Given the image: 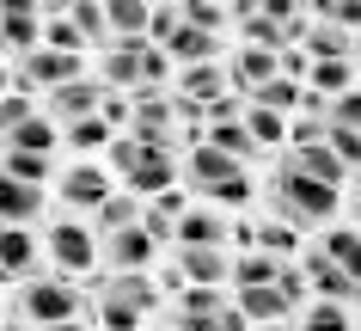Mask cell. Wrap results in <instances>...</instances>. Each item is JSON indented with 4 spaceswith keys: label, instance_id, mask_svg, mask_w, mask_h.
Segmentation results:
<instances>
[{
    "label": "cell",
    "instance_id": "1",
    "mask_svg": "<svg viewBox=\"0 0 361 331\" xmlns=\"http://www.w3.org/2000/svg\"><path fill=\"white\" fill-rule=\"evenodd\" d=\"M264 209L276 221H288L294 234H324V227H337V215H343V191L306 178L294 166V154L282 148V154L269 160V178H264Z\"/></svg>",
    "mask_w": 361,
    "mask_h": 331
},
{
    "label": "cell",
    "instance_id": "2",
    "mask_svg": "<svg viewBox=\"0 0 361 331\" xmlns=\"http://www.w3.org/2000/svg\"><path fill=\"white\" fill-rule=\"evenodd\" d=\"M80 319H92V289H80V282H68L56 270L19 282L13 301H6V325L13 331H49V325H80Z\"/></svg>",
    "mask_w": 361,
    "mask_h": 331
},
{
    "label": "cell",
    "instance_id": "3",
    "mask_svg": "<svg viewBox=\"0 0 361 331\" xmlns=\"http://www.w3.org/2000/svg\"><path fill=\"white\" fill-rule=\"evenodd\" d=\"M104 166L123 178V191L153 203V196L178 191V148L171 141H141V136H116L104 148Z\"/></svg>",
    "mask_w": 361,
    "mask_h": 331
},
{
    "label": "cell",
    "instance_id": "4",
    "mask_svg": "<svg viewBox=\"0 0 361 331\" xmlns=\"http://www.w3.org/2000/svg\"><path fill=\"white\" fill-rule=\"evenodd\" d=\"M43 258H49V270L68 276V282H92L98 276L92 221H80V215H49V227H43Z\"/></svg>",
    "mask_w": 361,
    "mask_h": 331
},
{
    "label": "cell",
    "instance_id": "5",
    "mask_svg": "<svg viewBox=\"0 0 361 331\" xmlns=\"http://www.w3.org/2000/svg\"><path fill=\"white\" fill-rule=\"evenodd\" d=\"M159 331H251L227 289H184L159 307Z\"/></svg>",
    "mask_w": 361,
    "mask_h": 331
},
{
    "label": "cell",
    "instance_id": "6",
    "mask_svg": "<svg viewBox=\"0 0 361 331\" xmlns=\"http://www.w3.org/2000/svg\"><path fill=\"white\" fill-rule=\"evenodd\" d=\"M111 196H116V184H111L104 160H68L49 203H56V215H98V203H111Z\"/></svg>",
    "mask_w": 361,
    "mask_h": 331
},
{
    "label": "cell",
    "instance_id": "7",
    "mask_svg": "<svg viewBox=\"0 0 361 331\" xmlns=\"http://www.w3.org/2000/svg\"><path fill=\"white\" fill-rule=\"evenodd\" d=\"M166 258V246L135 221V227H123V234H104L98 239V270L104 276H141V270H153Z\"/></svg>",
    "mask_w": 361,
    "mask_h": 331
},
{
    "label": "cell",
    "instance_id": "8",
    "mask_svg": "<svg viewBox=\"0 0 361 331\" xmlns=\"http://www.w3.org/2000/svg\"><path fill=\"white\" fill-rule=\"evenodd\" d=\"M68 80H86L80 74V56H56V49H31V56H19L13 61V92H37V98H49L56 86H68Z\"/></svg>",
    "mask_w": 361,
    "mask_h": 331
},
{
    "label": "cell",
    "instance_id": "9",
    "mask_svg": "<svg viewBox=\"0 0 361 331\" xmlns=\"http://www.w3.org/2000/svg\"><path fill=\"white\" fill-rule=\"evenodd\" d=\"M43 49V0H0V56Z\"/></svg>",
    "mask_w": 361,
    "mask_h": 331
},
{
    "label": "cell",
    "instance_id": "10",
    "mask_svg": "<svg viewBox=\"0 0 361 331\" xmlns=\"http://www.w3.org/2000/svg\"><path fill=\"white\" fill-rule=\"evenodd\" d=\"M43 239L31 227H0V289H19L31 276H43Z\"/></svg>",
    "mask_w": 361,
    "mask_h": 331
},
{
    "label": "cell",
    "instance_id": "11",
    "mask_svg": "<svg viewBox=\"0 0 361 331\" xmlns=\"http://www.w3.org/2000/svg\"><path fill=\"white\" fill-rule=\"evenodd\" d=\"M221 68H227V92H233V98H245V104L264 92L276 74H282V61L269 56V49H245V43H239V49H233Z\"/></svg>",
    "mask_w": 361,
    "mask_h": 331
},
{
    "label": "cell",
    "instance_id": "12",
    "mask_svg": "<svg viewBox=\"0 0 361 331\" xmlns=\"http://www.w3.org/2000/svg\"><path fill=\"white\" fill-rule=\"evenodd\" d=\"M92 294H104V301H123L129 313H141V319H153V313L166 307V294H159V282H153V270L141 276H92Z\"/></svg>",
    "mask_w": 361,
    "mask_h": 331
},
{
    "label": "cell",
    "instance_id": "13",
    "mask_svg": "<svg viewBox=\"0 0 361 331\" xmlns=\"http://www.w3.org/2000/svg\"><path fill=\"white\" fill-rule=\"evenodd\" d=\"M43 215H56L49 191H37V184H19L13 172H0V227H37Z\"/></svg>",
    "mask_w": 361,
    "mask_h": 331
},
{
    "label": "cell",
    "instance_id": "14",
    "mask_svg": "<svg viewBox=\"0 0 361 331\" xmlns=\"http://www.w3.org/2000/svg\"><path fill=\"white\" fill-rule=\"evenodd\" d=\"M171 129H178L171 86H166V92H129V136H141V141H171Z\"/></svg>",
    "mask_w": 361,
    "mask_h": 331
},
{
    "label": "cell",
    "instance_id": "15",
    "mask_svg": "<svg viewBox=\"0 0 361 331\" xmlns=\"http://www.w3.org/2000/svg\"><path fill=\"white\" fill-rule=\"evenodd\" d=\"M171 258L184 264L190 289H227L233 282V252L227 246H171Z\"/></svg>",
    "mask_w": 361,
    "mask_h": 331
},
{
    "label": "cell",
    "instance_id": "16",
    "mask_svg": "<svg viewBox=\"0 0 361 331\" xmlns=\"http://www.w3.org/2000/svg\"><path fill=\"white\" fill-rule=\"evenodd\" d=\"M56 148H61V123L49 111H31L25 123L0 129V154H49L56 160Z\"/></svg>",
    "mask_w": 361,
    "mask_h": 331
},
{
    "label": "cell",
    "instance_id": "17",
    "mask_svg": "<svg viewBox=\"0 0 361 331\" xmlns=\"http://www.w3.org/2000/svg\"><path fill=\"white\" fill-rule=\"evenodd\" d=\"M233 31H239L245 49H269V56H282V49H288L282 25L264 13V0H233Z\"/></svg>",
    "mask_w": 361,
    "mask_h": 331
},
{
    "label": "cell",
    "instance_id": "18",
    "mask_svg": "<svg viewBox=\"0 0 361 331\" xmlns=\"http://www.w3.org/2000/svg\"><path fill=\"white\" fill-rule=\"evenodd\" d=\"M98 104H104V86H98V80H68V86H56V92L43 98V111H49L56 123L98 117Z\"/></svg>",
    "mask_w": 361,
    "mask_h": 331
},
{
    "label": "cell",
    "instance_id": "19",
    "mask_svg": "<svg viewBox=\"0 0 361 331\" xmlns=\"http://www.w3.org/2000/svg\"><path fill=\"white\" fill-rule=\"evenodd\" d=\"M171 246H227V215L209 209V203H190V209L178 215Z\"/></svg>",
    "mask_w": 361,
    "mask_h": 331
},
{
    "label": "cell",
    "instance_id": "20",
    "mask_svg": "<svg viewBox=\"0 0 361 331\" xmlns=\"http://www.w3.org/2000/svg\"><path fill=\"white\" fill-rule=\"evenodd\" d=\"M166 61L171 68H202V61H227V56H221V37L196 31V25H178L166 37Z\"/></svg>",
    "mask_w": 361,
    "mask_h": 331
},
{
    "label": "cell",
    "instance_id": "21",
    "mask_svg": "<svg viewBox=\"0 0 361 331\" xmlns=\"http://www.w3.org/2000/svg\"><path fill=\"white\" fill-rule=\"evenodd\" d=\"M257 221V252H269V258H282V264H294V258L306 252V234H294L288 221H276V215H251Z\"/></svg>",
    "mask_w": 361,
    "mask_h": 331
},
{
    "label": "cell",
    "instance_id": "22",
    "mask_svg": "<svg viewBox=\"0 0 361 331\" xmlns=\"http://www.w3.org/2000/svg\"><path fill=\"white\" fill-rule=\"evenodd\" d=\"M68 19H74V31L86 37V49H98V56L116 43V37H111V6H104V0H74V6H68Z\"/></svg>",
    "mask_w": 361,
    "mask_h": 331
},
{
    "label": "cell",
    "instance_id": "23",
    "mask_svg": "<svg viewBox=\"0 0 361 331\" xmlns=\"http://www.w3.org/2000/svg\"><path fill=\"white\" fill-rule=\"evenodd\" d=\"M312 246H319L343 276H355V282H361V227H324Z\"/></svg>",
    "mask_w": 361,
    "mask_h": 331
},
{
    "label": "cell",
    "instance_id": "24",
    "mask_svg": "<svg viewBox=\"0 0 361 331\" xmlns=\"http://www.w3.org/2000/svg\"><path fill=\"white\" fill-rule=\"evenodd\" d=\"M61 141H68V154L92 160V154H104V148L116 141V129L104 117H80V123H61Z\"/></svg>",
    "mask_w": 361,
    "mask_h": 331
},
{
    "label": "cell",
    "instance_id": "25",
    "mask_svg": "<svg viewBox=\"0 0 361 331\" xmlns=\"http://www.w3.org/2000/svg\"><path fill=\"white\" fill-rule=\"evenodd\" d=\"M276 276H282V258H269V252H239V258H233L227 294H239V289H269Z\"/></svg>",
    "mask_w": 361,
    "mask_h": 331
},
{
    "label": "cell",
    "instance_id": "26",
    "mask_svg": "<svg viewBox=\"0 0 361 331\" xmlns=\"http://www.w3.org/2000/svg\"><path fill=\"white\" fill-rule=\"evenodd\" d=\"M294 325L300 331H355V307H343V301H306L300 313H294Z\"/></svg>",
    "mask_w": 361,
    "mask_h": 331
},
{
    "label": "cell",
    "instance_id": "27",
    "mask_svg": "<svg viewBox=\"0 0 361 331\" xmlns=\"http://www.w3.org/2000/svg\"><path fill=\"white\" fill-rule=\"evenodd\" d=\"M306 86H312L319 98H343L349 86H355V61H343V56L312 61V68H306Z\"/></svg>",
    "mask_w": 361,
    "mask_h": 331
},
{
    "label": "cell",
    "instance_id": "28",
    "mask_svg": "<svg viewBox=\"0 0 361 331\" xmlns=\"http://www.w3.org/2000/svg\"><path fill=\"white\" fill-rule=\"evenodd\" d=\"M141 209H147L141 196L116 191L111 203H98V215H92V234H98V239H104V234H123V227H135V221H141Z\"/></svg>",
    "mask_w": 361,
    "mask_h": 331
},
{
    "label": "cell",
    "instance_id": "29",
    "mask_svg": "<svg viewBox=\"0 0 361 331\" xmlns=\"http://www.w3.org/2000/svg\"><path fill=\"white\" fill-rule=\"evenodd\" d=\"M209 148H214V154H227V160H239V166H245V160H257V154H264V148L251 141L245 117H239V123H209Z\"/></svg>",
    "mask_w": 361,
    "mask_h": 331
},
{
    "label": "cell",
    "instance_id": "30",
    "mask_svg": "<svg viewBox=\"0 0 361 331\" xmlns=\"http://www.w3.org/2000/svg\"><path fill=\"white\" fill-rule=\"evenodd\" d=\"M0 172H13L19 184H37V191H49L61 178V166L49 154H0Z\"/></svg>",
    "mask_w": 361,
    "mask_h": 331
},
{
    "label": "cell",
    "instance_id": "31",
    "mask_svg": "<svg viewBox=\"0 0 361 331\" xmlns=\"http://www.w3.org/2000/svg\"><path fill=\"white\" fill-rule=\"evenodd\" d=\"M43 49H56V56H80L86 49V37L74 31V19L61 6H43Z\"/></svg>",
    "mask_w": 361,
    "mask_h": 331
},
{
    "label": "cell",
    "instance_id": "32",
    "mask_svg": "<svg viewBox=\"0 0 361 331\" xmlns=\"http://www.w3.org/2000/svg\"><path fill=\"white\" fill-rule=\"evenodd\" d=\"M147 25H153V6L147 0H111V37H147Z\"/></svg>",
    "mask_w": 361,
    "mask_h": 331
},
{
    "label": "cell",
    "instance_id": "33",
    "mask_svg": "<svg viewBox=\"0 0 361 331\" xmlns=\"http://www.w3.org/2000/svg\"><path fill=\"white\" fill-rule=\"evenodd\" d=\"M184 25L209 31V37H227L233 31V0L227 6H221V0H184Z\"/></svg>",
    "mask_w": 361,
    "mask_h": 331
},
{
    "label": "cell",
    "instance_id": "34",
    "mask_svg": "<svg viewBox=\"0 0 361 331\" xmlns=\"http://www.w3.org/2000/svg\"><path fill=\"white\" fill-rule=\"evenodd\" d=\"M245 129H251L257 148H288V117H276L264 104H245Z\"/></svg>",
    "mask_w": 361,
    "mask_h": 331
},
{
    "label": "cell",
    "instance_id": "35",
    "mask_svg": "<svg viewBox=\"0 0 361 331\" xmlns=\"http://www.w3.org/2000/svg\"><path fill=\"white\" fill-rule=\"evenodd\" d=\"M300 98H306V86H300V80H282V74H276V80L264 86V92L251 98V104H264V111H276V117H294V111H300Z\"/></svg>",
    "mask_w": 361,
    "mask_h": 331
},
{
    "label": "cell",
    "instance_id": "36",
    "mask_svg": "<svg viewBox=\"0 0 361 331\" xmlns=\"http://www.w3.org/2000/svg\"><path fill=\"white\" fill-rule=\"evenodd\" d=\"M312 19H319V25H337V31H349V37H361V0H319Z\"/></svg>",
    "mask_w": 361,
    "mask_h": 331
},
{
    "label": "cell",
    "instance_id": "37",
    "mask_svg": "<svg viewBox=\"0 0 361 331\" xmlns=\"http://www.w3.org/2000/svg\"><path fill=\"white\" fill-rule=\"evenodd\" d=\"M324 148L349 166V172H361V136L355 129H337V123H324Z\"/></svg>",
    "mask_w": 361,
    "mask_h": 331
},
{
    "label": "cell",
    "instance_id": "38",
    "mask_svg": "<svg viewBox=\"0 0 361 331\" xmlns=\"http://www.w3.org/2000/svg\"><path fill=\"white\" fill-rule=\"evenodd\" d=\"M92 319L104 331H135V325H141V313H129L123 301H104V294H92Z\"/></svg>",
    "mask_w": 361,
    "mask_h": 331
},
{
    "label": "cell",
    "instance_id": "39",
    "mask_svg": "<svg viewBox=\"0 0 361 331\" xmlns=\"http://www.w3.org/2000/svg\"><path fill=\"white\" fill-rule=\"evenodd\" d=\"M324 123H337V129H355V136H361V86H349L343 98H331Z\"/></svg>",
    "mask_w": 361,
    "mask_h": 331
},
{
    "label": "cell",
    "instance_id": "40",
    "mask_svg": "<svg viewBox=\"0 0 361 331\" xmlns=\"http://www.w3.org/2000/svg\"><path fill=\"white\" fill-rule=\"evenodd\" d=\"M276 289H282V301L294 313L306 307V301H312V289H306V276H300V264H282V276H276Z\"/></svg>",
    "mask_w": 361,
    "mask_h": 331
},
{
    "label": "cell",
    "instance_id": "41",
    "mask_svg": "<svg viewBox=\"0 0 361 331\" xmlns=\"http://www.w3.org/2000/svg\"><path fill=\"white\" fill-rule=\"evenodd\" d=\"M98 117L111 123L116 136H129V92H104V104H98Z\"/></svg>",
    "mask_w": 361,
    "mask_h": 331
},
{
    "label": "cell",
    "instance_id": "42",
    "mask_svg": "<svg viewBox=\"0 0 361 331\" xmlns=\"http://www.w3.org/2000/svg\"><path fill=\"white\" fill-rule=\"evenodd\" d=\"M239 117H245V98H214V104H209V111H202V129H209V123H239Z\"/></svg>",
    "mask_w": 361,
    "mask_h": 331
},
{
    "label": "cell",
    "instance_id": "43",
    "mask_svg": "<svg viewBox=\"0 0 361 331\" xmlns=\"http://www.w3.org/2000/svg\"><path fill=\"white\" fill-rule=\"evenodd\" d=\"M343 209H349V227H361V172H355V184H349V196H343Z\"/></svg>",
    "mask_w": 361,
    "mask_h": 331
},
{
    "label": "cell",
    "instance_id": "44",
    "mask_svg": "<svg viewBox=\"0 0 361 331\" xmlns=\"http://www.w3.org/2000/svg\"><path fill=\"white\" fill-rule=\"evenodd\" d=\"M13 92V68H0V98Z\"/></svg>",
    "mask_w": 361,
    "mask_h": 331
},
{
    "label": "cell",
    "instance_id": "45",
    "mask_svg": "<svg viewBox=\"0 0 361 331\" xmlns=\"http://www.w3.org/2000/svg\"><path fill=\"white\" fill-rule=\"evenodd\" d=\"M49 331H92V325H86V319H80V325H49Z\"/></svg>",
    "mask_w": 361,
    "mask_h": 331
},
{
    "label": "cell",
    "instance_id": "46",
    "mask_svg": "<svg viewBox=\"0 0 361 331\" xmlns=\"http://www.w3.org/2000/svg\"><path fill=\"white\" fill-rule=\"evenodd\" d=\"M349 56H355V61H361V37H355V49H349Z\"/></svg>",
    "mask_w": 361,
    "mask_h": 331
},
{
    "label": "cell",
    "instance_id": "47",
    "mask_svg": "<svg viewBox=\"0 0 361 331\" xmlns=\"http://www.w3.org/2000/svg\"><path fill=\"white\" fill-rule=\"evenodd\" d=\"M282 331H300V325H294V319H288V325H282Z\"/></svg>",
    "mask_w": 361,
    "mask_h": 331
},
{
    "label": "cell",
    "instance_id": "48",
    "mask_svg": "<svg viewBox=\"0 0 361 331\" xmlns=\"http://www.w3.org/2000/svg\"><path fill=\"white\" fill-rule=\"evenodd\" d=\"M0 319H6V301H0Z\"/></svg>",
    "mask_w": 361,
    "mask_h": 331
},
{
    "label": "cell",
    "instance_id": "49",
    "mask_svg": "<svg viewBox=\"0 0 361 331\" xmlns=\"http://www.w3.org/2000/svg\"><path fill=\"white\" fill-rule=\"evenodd\" d=\"M0 331H13V325H6V319H0Z\"/></svg>",
    "mask_w": 361,
    "mask_h": 331
},
{
    "label": "cell",
    "instance_id": "50",
    "mask_svg": "<svg viewBox=\"0 0 361 331\" xmlns=\"http://www.w3.org/2000/svg\"><path fill=\"white\" fill-rule=\"evenodd\" d=\"M355 319H361V307H355Z\"/></svg>",
    "mask_w": 361,
    "mask_h": 331
},
{
    "label": "cell",
    "instance_id": "51",
    "mask_svg": "<svg viewBox=\"0 0 361 331\" xmlns=\"http://www.w3.org/2000/svg\"><path fill=\"white\" fill-rule=\"evenodd\" d=\"M276 331H282V325H276Z\"/></svg>",
    "mask_w": 361,
    "mask_h": 331
}]
</instances>
